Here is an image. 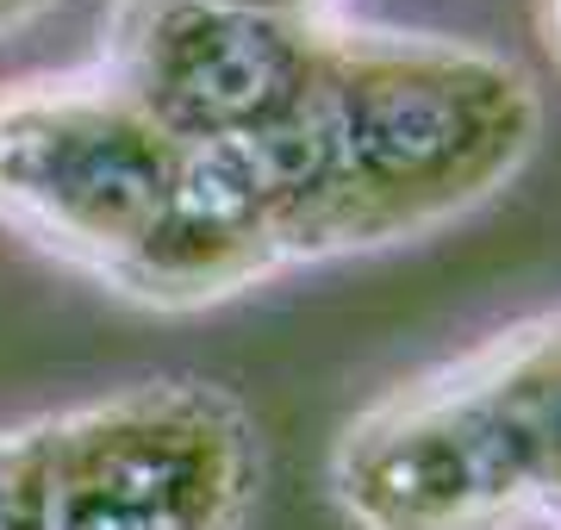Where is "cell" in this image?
<instances>
[{
    "label": "cell",
    "instance_id": "cell-5",
    "mask_svg": "<svg viewBox=\"0 0 561 530\" xmlns=\"http://www.w3.org/2000/svg\"><path fill=\"white\" fill-rule=\"evenodd\" d=\"M468 362L500 418V449L518 474L530 530H561V312L486 337Z\"/></svg>",
    "mask_w": 561,
    "mask_h": 530
},
{
    "label": "cell",
    "instance_id": "cell-9",
    "mask_svg": "<svg viewBox=\"0 0 561 530\" xmlns=\"http://www.w3.org/2000/svg\"><path fill=\"white\" fill-rule=\"evenodd\" d=\"M231 7H268V13H312L319 0H231Z\"/></svg>",
    "mask_w": 561,
    "mask_h": 530
},
{
    "label": "cell",
    "instance_id": "cell-3",
    "mask_svg": "<svg viewBox=\"0 0 561 530\" xmlns=\"http://www.w3.org/2000/svg\"><path fill=\"white\" fill-rule=\"evenodd\" d=\"M181 150L101 76H25L0 88V231L119 293L175 206Z\"/></svg>",
    "mask_w": 561,
    "mask_h": 530
},
{
    "label": "cell",
    "instance_id": "cell-7",
    "mask_svg": "<svg viewBox=\"0 0 561 530\" xmlns=\"http://www.w3.org/2000/svg\"><path fill=\"white\" fill-rule=\"evenodd\" d=\"M57 7L62 0H0V50L20 38V32H32L38 20H50Z\"/></svg>",
    "mask_w": 561,
    "mask_h": 530
},
{
    "label": "cell",
    "instance_id": "cell-2",
    "mask_svg": "<svg viewBox=\"0 0 561 530\" xmlns=\"http://www.w3.org/2000/svg\"><path fill=\"white\" fill-rule=\"evenodd\" d=\"M32 530H243L256 425L213 381L162 375L25 425Z\"/></svg>",
    "mask_w": 561,
    "mask_h": 530
},
{
    "label": "cell",
    "instance_id": "cell-1",
    "mask_svg": "<svg viewBox=\"0 0 561 530\" xmlns=\"http://www.w3.org/2000/svg\"><path fill=\"white\" fill-rule=\"evenodd\" d=\"M537 131V82L500 50L331 32L306 106L238 150L280 268H294L443 231L518 182Z\"/></svg>",
    "mask_w": 561,
    "mask_h": 530
},
{
    "label": "cell",
    "instance_id": "cell-6",
    "mask_svg": "<svg viewBox=\"0 0 561 530\" xmlns=\"http://www.w3.org/2000/svg\"><path fill=\"white\" fill-rule=\"evenodd\" d=\"M0 530H32V481H25V425L0 430Z\"/></svg>",
    "mask_w": 561,
    "mask_h": 530
},
{
    "label": "cell",
    "instance_id": "cell-4",
    "mask_svg": "<svg viewBox=\"0 0 561 530\" xmlns=\"http://www.w3.org/2000/svg\"><path fill=\"white\" fill-rule=\"evenodd\" d=\"M331 25L231 0H138L113 76L181 150L268 138L319 82Z\"/></svg>",
    "mask_w": 561,
    "mask_h": 530
},
{
    "label": "cell",
    "instance_id": "cell-8",
    "mask_svg": "<svg viewBox=\"0 0 561 530\" xmlns=\"http://www.w3.org/2000/svg\"><path fill=\"white\" fill-rule=\"evenodd\" d=\"M542 44H549L556 62H561V0H542Z\"/></svg>",
    "mask_w": 561,
    "mask_h": 530
}]
</instances>
